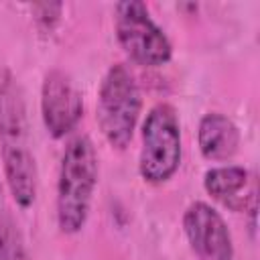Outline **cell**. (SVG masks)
Instances as JSON below:
<instances>
[{
    "label": "cell",
    "instance_id": "7a4b0ae2",
    "mask_svg": "<svg viewBox=\"0 0 260 260\" xmlns=\"http://www.w3.org/2000/svg\"><path fill=\"white\" fill-rule=\"evenodd\" d=\"M95 185V146L85 134H79L67 142L57 179V225L63 234H77L85 225Z\"/></svg>",
    "mask_w": 260,
    "mask_h": 260
},
{
    "label": "cell",
    "instance_id": "6da1fadb",
    "mask_svg": "<svg viewBox=\"0 0 260 260\" xmlns=\"http://www.w3.org/2000/svg\"><path fill=\"white\" fill-rule=\"evenodd\" d=\"M0 154L12 199L22 209L30 207L37 199V162L24 93L8 69L0 75Z\"/></svg>",
    "mask_w": 260,
    "mask_h": 260
},
{
    "label": "cell",
    "instance_id": "277c9868",
    "mask_svg": "<svg viewBox=\"0 0 260 260\" xmlns=\"http://www.w3.org/2000/svg\"><path fill=\"white\" fill-rule=\"evenodd\" d=\"M181 154V122L177 110L167 102H158L148 110L142 124L140 177L150 185L167 183L179 171Z\"/></svg>",
    "mask_w": 260,
    "mask_h": 260
},
{
    "label": "cell",
    "instance_id": "ba28073f",
    "mask_svg": "<svg viewBox=\"0 0 260 260\" xmlns=\"http://www.w3.org/2000/svg\"><path fill=\"white\" fill-rule=\"evenodd\" d=\"M205 191L232 211H256V181L238 165L213 167L203 177Z\"/></svg>",
    "mask_w": 260,
    "mask_h": 260
},
{
    "label": "cell",
    "instance_id": "8992f818",
    "mask_svg": "<svg viewBox=\"0 0 260 260\" xmlns=\"http://www.w3.org/2000/svg\"><path fill=\"white\" fill-rule=\"evenodd\" d=\"M83 114V100L73 79L61 71H47L41 85V116L47 132L53 138L69 134Z\"/></svg>",
    "mask_w": 260,
    "mask_h": 260
},
{
    "label": "cell",
    "instance_id": "52a82bcc",
    "mask_svg": "<svg viewBox=\"0 0 260 260\" xmlns=\"http://www.w3.org/2000/svg\"><path fill=\"white\" fill-rule=\"evenodd\" d=\"M183 230L199 260H232L234 242L228 223L205 201H193L183 213Z\"/></svg>",
    "mask_w": 260,
    "mask_h": 260
},
{
    "label": "cell",
    "instance_id": "8fae6325",
    "mask_svg": "<svg viewBox=\"0 0 260 260\" xmlns=\"http://www.w3.org/2000/svg\"><path fill=\"white\" fill-rule=\"evenodd\" d=\"M61 4H53V2H45V4H37V6H32V10H35V18H37V22L43 26V28H53V24L59 20V16H61Z\"/></svg>",
    "mask_w": 260,
    "mask_h": 260
},
{
    "label": "cell",
    "instance_id": "9c48e42d",
    "mask_svg": "<svg viewBox=\"0 0 260 260\" xmlns=\"http://www.w3.org/2000/svg\"><path fill=\"white\" fill-rule=\"evenodd\" d=\"M199 150L207 160H228L238 152L240 130L219 112H209L201 118L197 130Z\"/></svg>",
    "mask_w": 260,
    "mask_h": 260
},
{
    "label": "cell",
    "instance_id": "5b68a950",
    "mask_svg": "<svg viewBox=\"0 0 260 260\" xmlns=\"http://www.w3.org/2000/svg\"><path fill=\"white\" fill-rule=\"evenodd\" d=\"M116 39L124 53L142 67L167 65L173 57V45L165 30L152 20L140 0L118 2L114 8Z\"/></svg>",
    "mask_w": 260,
    "mask_h": 260
},
{
    "label": "cell",
    "instance_id": "30bf717a",
    "mask_svg": "<svg viewBox=\"0 0 260 260\" xmlns=\"http://www.w3.org/2000/svg\"><path fill=\"white\" fill-rule=\"evenodd\" d=\"M0 260H32L0 183Z\"/></svg>",
    "mask_w": 260,
    "mask_h": 260
},
{
    "label": "cell",
    "instance_id": "3957f363",
    "mask_svg": "<svg viewBox=\"0 0 260 260\" xmlns=\"http://www.w3.org/2000/svg\"><path fill=\"white\" fill-rule=\"evenodd\" d=\"M142 110L140 87L122 63L112 65L98 91V124L112 148L124 150L134 136Z\"/></svg>",
    "mask_w": 260,
    "mask_h": 260
}]
</instances>
